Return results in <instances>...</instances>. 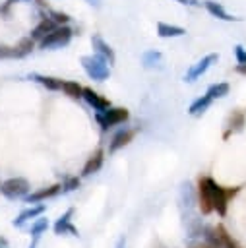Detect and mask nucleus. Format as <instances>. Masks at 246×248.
Instances as JSON below:
<instances>
[{
  "mask_svg": "<svg viewBox=\"0 0 246 248\" xmlns=\"http://www.w3.org/2000/svg\"><path fill=\"white\" fill-rule=\"evenodd\" d=\"M236 192H238V188H223L209 176L200 178V182H198V202H200L201 213L207 215L211 211H217L221 217L227 215L229 198L234 196Z\"/></svg>",
  "mask_w": 246,
  "mask_h": 248,
  "instance_id": "nucleus-1",
  "label": "nucleus"
},
{
  "mask_svg": "<svg viewBox=\"0 0 246 248\" xmlns=\"http://www.w3.org/2000/svg\"><path fill=\"white\" fill-rule=\"evenodd\" d=\"M74 37V31L72 27H68L66 23L62 25H56L52 31H48L41 41H39V48L43 50H56V48H62L66 46Z\"/></svg>",
  "mask_w": 246,
  "mask_h": 248,
  "instance_id": "nucleus-2",
  "label": "nucleus"
},
{
  "mask_svg": "<svg viewBox=\"0 0 246 248\" xmlns=\"http://www.w3.org/2000/svg\"><path fill=\"white\" fill-rule=\"evenodd\" d=\"M81 68H83V72H85L91 79H95V81H105V79H108V76H110V64H108L105 58L97 56V54L81 56Z\"/></svg>",
  "mask_w": 246,
  "mask_h": 248,
  "instance_id": "nucleus-3",
  "label": "nucleus"
},
{
  "mask_svg": "<svg viewBox=\"0 0 246 248\" xmlns=\"http://www.w3.org/2000/svg\"><path fill=\"white\" fill-rule=\"evenodd\" d=\"M203 240H205V248H238L223 225L205 227L203 229Z\"/></svg>",
  "mask_w": 246,
  "mask_h": 248,
  "instance_id": "nucleus-4",
  "label": "nucleus"
},
{
  "mask_svg": "<svg viewBox=\"0 0 246 248\" xmlns=\"http://www.w3.org/2000/svg\"><path fill=\"white\" fill-rule=\"evenodd\" d=\"M128 116H130V112L126 108H120V107H108L107 110L95 112V120L99 122V126H101L103 132H107L112 126H118V124L126 122Z\"/></svg>",
  "mask_w": 246,
  "mask_h": 248,
  "instance_id": "nucleus-5",
  "label": "nucleus"
},
{
  "mask_svg": "<svg viewBox=\"0 0 246 248\" xmlns=\"http://www.w3.org/2000/svg\"><path fill=\"white\" fill-rule=\"evenodd\" d=\"M0 192L8 198V200H17V198H25L29 194V182L25 178H8L4 182H0Z\"/></svg>",
  "mask_w": 246,
  "mask_h": 248,
  "instance_id": "nucleus-6",
  "label": "nucleus"
},
{
  "mask_svg": "<svg viewBox=\"0 0 246 248\" xmlns=\"http://www.w3.org/2000/svg\"><path fill=\"white\" fill-rule=\"evenodd\" d=\"M217 60H219V54H217V52H209V54H205L203 58H200L196 64L190 66V70L184 74V81H186V83H194V81L200 79V78H201V76H203V74H205Z\"/></svg>",
  "mask_w": 246,
  "mask_h": 248,
  "instance_id": "nucleus-7",
  "label": "nucleus"
},
{
  "mask_svg": "<svg viewBox=\"0 0 246 248\" xmlns=\"http://www.w3.org/2000/svg\"><path fill=\"white\" fill-rule=\"evenodd\" d=\"M91 46H93V54L105 58L108 64H114V60H116L114 50H112V46H110L101 35H93V37H91Z\"/></svg>",
  "mask_w": 246,
  "mask_h": 248,
  "instance_id": "nucleus-8",
  "label": "nucleus"
},
{
  "mask_svg": "<svg viewBox=\"0 0 246 248\" xmlns=\"http://www.w3.org/2000/svg\"><path fill=\"white\" fill-rule=\"evenodd\" d=\"M81 99L95 110V112H101V110H107L108 107H110V103H108V99H105V97H101L97 91H93V89H89V87H83V93H81Z\"/></svg>",
  "mask_w": 246,
  "mask_h": 248,
  "instance_id": "nucleus-9",
  "label": "nucleus"
},
{
  "mask_svg": "<svg viewBox=\"0 0 246 248\" xmlns=\"http://www.w3.org/2000/svg\"><path fill=\"white\" fill-rule=\"evenodd\" d=\"M72 215H74V209L70 207L64 215H60V217L56 219V223H54V227H52L56 234H68V232H70V234H74V236H77V234H79V232H77V229L72 225Z\"/></svg>",
  "mask_w": 246,
  "mask_h": 248,
  "instance_id": "nucleus-10",
  "label": "nucleus"
},
{
  "mask_svg": "<svg viewBox=\"0 0 246 248\" xmlns=\"http://www.w3.org/2000/svg\"><path fill=\"white\" fill-rule=\"evenodd\" d=\"M134 136H136V130H130V128H124V130L116 132V134L112 136L110 143H108V153H114V151H118L120 147L128 145V143L134 140Z\"/></svg>",
  "mask_w": 246,
  "mask_h": 248,
  "instance_id": "nucleus-11",
  "label": "nucleus"
},
{
  "mask_svg": "<svg viewBox=\"0 0 246 248\" xmlns=\"http://www.w3.org/2000/svg\"><path fill=\"white\" fill-rule=\"evenodd\" d=\"M56 25H58V23H56L54 19H50L48 16H43V17H41V21L31 29V35H29V37H31L33 41H37V43H39V41H41L48 31H52Z\"/></svg>",
  "mask_w": 246,
  "mask_h": 248,
  "instance_id": "nucleus-12",
  "label": "nucleus"
},
{
  "mask_svg": "<svg viewBox=\"0 0 246 248\" xmlns=\"http://www.w3.org/2000/svg\"><path fill=\"white\" fill-rule=\"evenodd\" d=\"M60 190H62V184H52V186H48V188H43V190H37V192L27 194V196H25V202H27V203H37V202H43V200H46V198L56 196Z\"/></svg>",
  "mask_w": 246,
  "mask_h": 248,
  "instance_id": "nucleus-13",
  "label": "nucleus"
},
{
  "mask_svg": "<svg viewBox=\"0 0 246 248\" xmlns=\"http://www.w3.org/2000/svg\"><path fill=\"white\" fill-rule=\"evenodd\" d=\"M203 8H205L213 17H217V19H223V21H232V19H236L234 16H231V14L223 8V4H221V2L205 0V2H203Z\"/></svg>",
  "mask_w": 246,
  "mask_h": 248,
  "instance_id": "nucleus-14",
  "label": "nucleus"
},
{
  "mask_svg": "<svg viewBox=\"0 0 246 248\" xmlns=\"http://www.w3.org/2000/svg\"><path fill=\"white\" fill-rule=\"evenodd\" d=\"M157 35H159L161 39H174V37L186 35V29L180 27V25H170V23L159 21V23H157Z\"/></svg>",
  "mask_w": 246,
  "mask_h": 248,
  "instance_id": "nucleus-15",
  "label": "nucleus"
},
{
  "mask_svg": "<svg viewBox=\"0 0 246 248\" xmlns=\"http://www.w3.org/2000/svg\"><path fill=\"white\" fill-rule=\"evenodd\" d=\"M103 161H105V151H103V149H97V151L87 159V163L83 165L81 174H83V176H91L93 172H97V170L103 167Z\"/></svg>",
  "mask_w": 246,
  "mask_h": 248,
  "instance_id": "nucleus-16",
  "label": "nucleus"
},
{
  "mask_svg": "<svg viewBox=\"0 0 246 248\" xmlns=\"http://www.w3.org/2000/svg\"><path fill=\"white\" fill-rule=\"evenodd\" d=\"M141 64L147 70H161L163 68V54L159 50H145L141 54Z\"/></svg>",
  "mask_w": 246,
  "mask_h": 248,
  "instance_id": "nucleus-17",
  "label": "nucleus"
},
{
  "mask_svg": "<svg viewBox=\"0 0 246 248\" xmlns=\"http://www.w3.org/2000/svg\"><path fill=\"white\" fill-rule=\"evenodd\" d=\"M29 79L41 83L43 87H46L48 91H62V79L52 78V76H43V74H31Z\"/></svg>",
  "mask_w": 246,
  "mask_h": 248,
  "instance_id": "nucleus-18",
  "label": "nucleus"
},
{
  "mask_svg": "<svg viewBox=\"0 0 246 248\" xmlns=\"http://www.w3.org/2000/svg\"><path fill=\"white\" fill-rule=\"evenodd\" d=\"M211 103H213V99L205 93V95H201V97H198L196 101H192V105L188 107V112L192 114V116H200V114H203L209 107H211Z\"/></svg>",
  "mask_w": 246,
  "mask_h": 248,
  "instance_id": "nucleus-19",
  "label": "nucleus"
},
{
  "mask_svg": "<svg viewBox=\"0 0 246 248\" xmlns=\"http://www.w3.org/2000/svg\"><path fill=\"white\" fill-rule=\"evenodd\" d=\"M43 211H45V205H43V203H39V205H31V207L23 209V211L17 215V219H14V225H15V227H21L25 221H31V219L39 217Z\"/></svg>",
  "mask_w": 246,
  "mask_h": 248,
  "instance_id": "nucleus-20",
  "label": "nucleus"
},
{
  "mask_svg": "<svg viewBox=\"0 0 246 248\" xmlns=\"http://www.w3.org/2000/svg\"><path fill=\"white\" fill-rule=\"evenodd\" d=\"M35 48V41L31 37H23L19 39L15 45H14V52H15V58H23L27 54H31V50Z\"/></svg>",
  "mask_w": 246,
  "mask_h": 248,
  "instance_id": "nucleus-21",
  "label": "nucleus"
},
{
  "mask_svg": "<svg viewBox=\"0 0 246 248\" xmlns=\"http://www.w3.org/2000/svg\"><path fill=\"white\" fill-rule=\"evenodd\" d=\"M229 89H231V85L227 83V81H219V83H213V85H209L207 87V95L215 101V99H221V97H225V95H229Z\"/></svg>",
  "mask_w": 246,
  "mask_h": 248,
  "instance_id": "nucleus-22",
  "label": "nucleus"
},
{
  "mask_svg": "<svg viewBox=\"0 0 246 248\" xmlns=\"http://www.w3.org/2000/svg\"><path fill=\"white\" fill-rule=\"evenodd\" d=\"M62 91L72 97V99H81V93H83V87L77 83V81H62Z\"/></svg>",
  "mask_w": 246,
  "mask_h": 248,
  "instance_id": "nucleus-23",
  "label": "nucleus"
},
{
  "mask_svg": "<svg viewBox=\"0 0 246 248\" xmlns=\"http://www.w3.org/2000/svg\"><path fill=\"white\" fill-rule=\"evenodd\" d=\"M46 229H48V221H46V219H37V221L31 225V234H33V238H39L41 232L46 231Z\"/></svg>",
  "mask_w": 246,
  "mask_h": 248,
  "instance_id": "nucleus-24",
  "label": "nucleus"
},
{
  "mask_svg": "<svg viewBox=\"0 0 246 248\" xmlns=\"http://www.w3.org/2000/svg\"><path fill=\"white\" fill-rule=\"evenodd\" d=\"M77 186H79V178H77V176L66 178V180L62 182V190H64V192H72V190H76Z\"/></svg>",
  "mask_w": 246,
  "mask_h": 248,
  "instance_id": "nucleus-25",
  "label": "nucleus"
},
{
  "mask_svg": "<svg viewBox=\"0 0 246 248\" xmlns=\"http://www.w3.org/2000/svg\"><path fill=\"white\" fill-rule=\"evenodd\" d=\"M46 16H48L50 19H54L58 25H62V23H68V21H70V17H68L64 12H48Z\"/></svg>",
  "mask_w": 246,
  "mask_h": 248,
  "instance_id": "nucleus-26",
  "label": "nucleus"
},
{
  "mask_svg": "<svg viewBox=\"0 0 246 248\" xmlns=\"http://www.w3.org/2000/svg\"><path fill=\"white\" fill-rule=\"evenodd\" d=\"M234 56H236V62L238 64H246V48L242 45H236L234 46Z\"/></svg>",
  "mask_w": 246,
  "mask_h": 248,
  "instance_id": "nucleus-27",
  "label": "nucleus"
},
{
  "mask_svg": "<svg viewBox=\"0 0 246 248\" xmlns=\"http://www.w3.org/2000/svg\"><path fill=\"white\" fill-rule=\"evenodd\" d=\"M89 6H93V8H101V4H103V0H85Z\"/></svg>",
  "mask_w": 246,
  "mask_h": 248,
  "instance_id": "nucleus-28",
  "label": "nucleus"
},
{
  "mask_svg": "<svg viewBox=\"0 0 246 248\" xmlns=\"http://www.w3.org/2000/svg\"><path fill=\"white\" fill-rule=\"evenodd\" d=\"M236 72H240V74H246V64H238V66H236Z\"/></svg>",
  "mask_w": 246,
  "mask_h": 248,
  "instance_id": "nucleus-29",
  "label": "nucleus"
},
{
  "mask_svg": "<svg viewBox=\"0 0 246 248\" xmlns=\"http://www.w3.org/2000/svg\"><path fill=\"white\" fill-rule=\"evenodd\" d=\"M174 2H178V4H182V6H194L190 0H174Z\"/></svg>",
  "mask_w": 246,
  "mask_h": 248,
  "instance_id": "nucleus-30",
  "label": "nucleus"
},
{
  "mask_svg": "<svg viewBox=\"0 0 246 248\" xmlns=\"http://www.w3.org/2000/svg\"><path fill=\"white\" fill-rule=\"evenodd\" d=\"M190 2H192V4H198V0H190Z\"/></svg>",
  "mask_w": 246,
  "mask_h": 248,
  "instance_id": "nucleus-31",
  "label": "nucleus"
}]
</instances>
